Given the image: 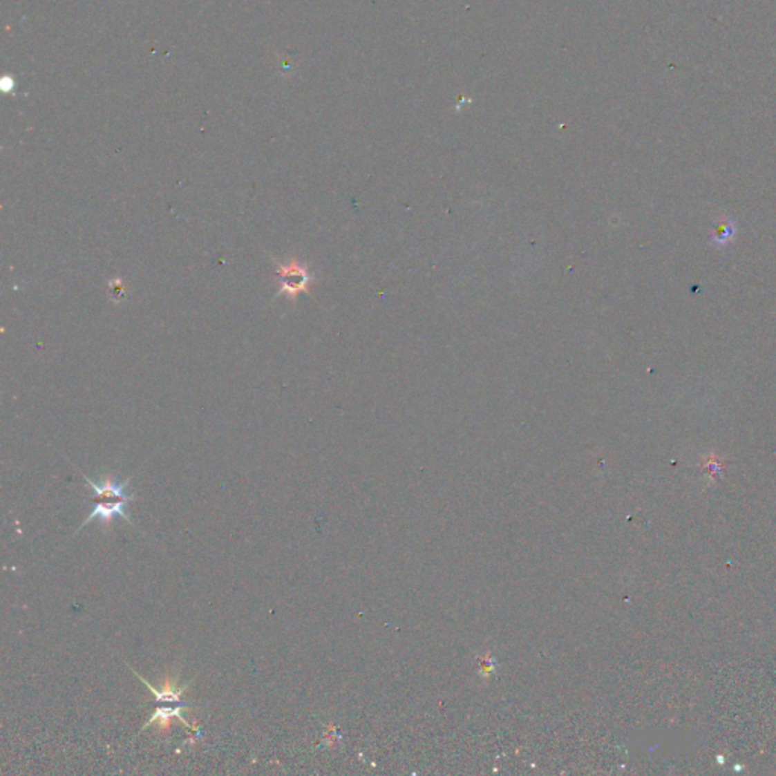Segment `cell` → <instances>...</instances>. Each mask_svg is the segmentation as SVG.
Instances as JSON below:
<instances>
[{
  "label": "cell",
  "instance_id": "6da1fadb",
  "mask_svg": "<svg viewBox=\"0 0 776 776\" xmlns=\"http://www.w3.org/2000/svg\"><path fill=\"white\" fill-rule=\"evenodd\" d=\"M276 276L279 279L278 294L288 296L290 299H296L297 294L307 292L311 282V276L307 270V265H303L296 260H290L288 263H279L276 269Z\"/></svg>",
  "mask_w": 776,
  "mask_h": 776
},
{
  "label": "cell",
  "instance_id": "7a4b0ae2",
  "mask_svg": "<svg viewBox=\"0 0 776 776\" xmlns=\"http://www.w3.org/2000/svg\"><path fill=\"white\" fill-rule=\"evenodd\" d=\"M129 502H132L131 499H115V500H108V502H100V500H97V504L93 505L90 515L82 522L81 527L76 529L75 534H77V532H79L82 528L87 527V524L91 523L93 520H99L102 524H104V527H108V524H111V522H113L115 515L123 517V519L126 520L131 524V527H134V522L131 520L129 514L126 513V505Z\"/></svg>",
  "mask_w": 776,
  "mask_h": 776
},
{
  "label": "cell",
  "instance_id": "3957f363",
  "mask_svg": "<svg viewBox=\"0 0 776 776\" xmlns=\"http://www.w3.org/2000/svg\"><path fill=\"white\" fill-rule=\"evenodd\" d=\"M82 476L85 477V481L88 482V485L93 490V499H97V500H102L105 498L131 499V500L135 499L134 496L128 495V493H126L128 485L131 482V477H128V480H124V481H120L114 476H105L100 482H94V481L90 480V477L85 476V473H82Z\"/></svg>",
  "mask_w": 776,
  "mask_h": 776
},
{
  "label": "cell",
  "instance_id": "277c9868",
  "mask_svg": "<svg viewBox=\"0 0 776 776\" xmlns=\"http://www.w3.org/2000/svg\"><path fill=\"white\" fill-rule=\"evenodd\" d=\"M134 673L138 676V679L141 681V683L146 684V685L149 687V690H151L152 694L155 696V701L158 702V703L175 702V703H182V705H185V702L181 701V699H182V694L187 692L188 687H190L191 684H184V685H181V684H179V676H178V675L169 676L166 681H164V684H162L160 688H155L153 685L149 684L143 676H140L137 672H134Z\"/></svg>",
  "mask_w": 776,
  "mask_h": 776
},
{
  "label": "cell",
  "instance_id": "5b68a950",
  "mask_svg": "<svg viewBox=\"0 0 776 776\" xmlns=\"http://www.w3.org/2000/svg\"><path fill=\"white\" fill-rule=\"evenodd\" d=\"M185 707H190V705H188V703H187V705H178V707H175V708H170V707H158V708H156V710L153 711V715L151 716V719H149L147 722L143 725V728H141V731L147 730L149 726L156 723V722H158V726H160V731H161V732L169 731L170 722H171V719H173V717H176V719H179V720H182V723H184L187 728H190V725H188V723L185 722V720H184V717H182V708H185Z\"/></svg>",
  "mask_w": 776,
  "mask_h": 776
}]
</instances>
